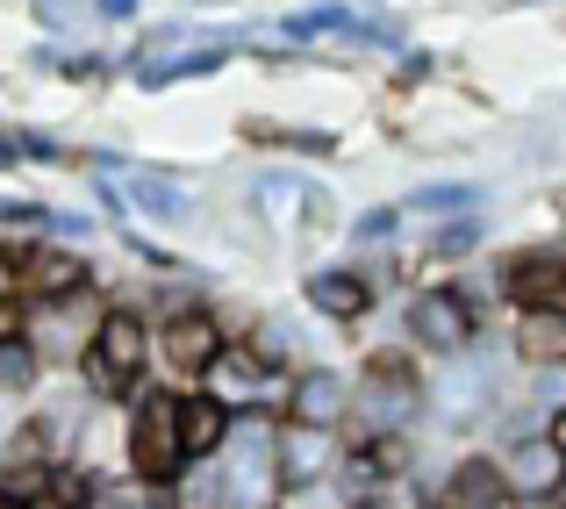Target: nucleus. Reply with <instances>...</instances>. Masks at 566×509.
<instances>
[{"label":"nucleus","mask_w":566,"mask_h":509,"mask_svg":"<svg viewBox=\"0 0 566 509\" xmlns=\"http://www.w3.org/2000/svg\"><path fill=\"white\" fill-rule=\"evenodd\" d=\"M430 409H438L444 430H488L502 409H510V359L502 352H481V337L467 344L459 359H444L438 387H430Z\"/></svg>","instance_id":"nucleus-1"},{"label":"nucleus","mask_w":566,"mask_h":509,"mask_svg":"<svg viewBox=\"0 0 566 509\" xmlns=\"http://www.w3.org/2000/svg\"><path fill=\"white\" fill-rule=\"evenodd\" d=\"M144 366H151V323H144L137 309H101L94 337H86V352H80L86 395H94V402H123V395H137Z\"/></svg>","instance_id":"nucleus-2"},{"label":"nucleus","mask_w":566,"mask_h":509,"mask_svg":"<svg viewBox=\"0 0 566 509\" xmlns=\"http://www.w3.org/2000/svg\"><path fill=\"white\" fill-rule=\"evenodd\" d=\"M123 459L144 488H172L187 467V445H180V387H151V395L129 409L123 430Z\"/></svg>","instance_id":"nucleus-3"},{"label":"nucleus","mask_w":566,"mask_h":509,"mask_svg":"<svg viewBox=\"0 0 566 509\" xmlns=\"http://www.w3.org/2000/svg\"><path fill=\"white\" fill-rule=\"evenodd\" d=\"M423 409H430V387L416 381V366L395 359V352H374L366 373L352 381V416L366 424V438H374V430H416Z\"/></svg>","instance_id":"nucleus-4"},{"label":"nucleus","mask_w":566,"mask_h":509,"mask_svg":"<svg viewBox=\"0 0 566 509\" xmlns=\"http://www.w3.org/2000/svg\"><path fill=\"white\" fill-rule=\"evenodd\" d=\"M401 337H409L416 352H430V359H459L473 337H481L473 294L467 288H423V294H409V309H401Z\"/></svg>","instance_id":"nucleus-5"},{"label":"nucleus","mask_w":566,"mask_h":509,"mask_svg":"<svg viewBox=\"0 0 566 509\" xmlns=\"http://www.w3.org/2000/svg\"><path fill=\"white\" fill-rule=\"evenodd\" d=\"M287 381L294 373H273L251 344H222L216 359L201 366V395H216L230 416H244V409H273V395H287ZM280 416V409H273Z\"/></svg>","instance_id":"nucleus-6"},{"label":"nucleus","mask_w":566,"mask_h":509,"mask_svg":"<svg viewBox=\"0 0 566 509\" xmlns=\"http://www.w3.org/2000/svg\"><path fill=\"white\" fill-rule=\"evenodd\" d=\"M94 294V266L65 237H22V302H72Z\"/></svg>","instance_id":"nucleus-7"},{"label":"nucleus","mask_w":566,"mask_h":509,"mask_svg":"<svg viewBox=\"0 0 566 509\" xmlns=\"http://www.w3.org/2000/svg\"><path fill=\"white\" fill-rule=\"evenodd\" d=\"M273 467H280V496H316L337 467V430L323 424H294L280 416V445H273Z\"/></svg>","instance_id":"nucleus-8"},{"label":"nucleus","mask_w":566,"mask_h":509,"mask_svg":"<svg viewBox=\"0 0 566 509\" xmlns=\"http://www.w3.org/2000/svg\"><path fill=\"white\" fill-rule=\"evenodd\" d=\"M502 481H510L516 502H553L566 481V453L545 430H524V438H502Z\"/></svg>","instance_id":"nucleus-9"},{"label":"nucleus","mask_w":566,"mask_h":509,"mask_svg":"<svg viewBox=\"0 0 566 509\" xmlns=\"http://www.w3.org/2000/svg\"><path fill=\"white\" fill-rule=\"evenodd\" d=\"M222 344H230V337H222L216 309H201V302H193V309H180V316H166V331L151 337V359H166L172 373H187V381H201V366H208V359L222 352Z\"/></svg>","instance_id":"nucleus-10"},{"label":"nucleus","mask_w":566,"mask_h":509,"mask_svg":"<svg viewBox=\"0 0 566 509\" xmlns=\"http://www.w3.org/2000/svg\"><path fill=\"white\" fill-rule=\"evenodd\" d=\"M502 288L516 309H566V245H531L502 259Z\"/></svg>","instance_id":"nucleus-11"},{"label":"nucleus","mask_w":566,"mask_h":509,"mask_svg":"<svg viewBox=\"0 0 566 509\" xmlns=\"http://www.w3.org/2000/svg\"><path fill=\"white\" fill-rule=\"evenodd\" d=\"M280 416H294V424H323V430H345V416H352V381L337 366H302L287 381V409Z\"/></svg>","instance_id":"nucleus-12"},{"label":"nucleus","mask_w":566,"mask_h":509,"mask_svg":"<svg viewBox=\"0 0 566 509\" xmlns=\"http://www.w3.org/2000/svg\"><path fill=\"white\" fill-rule=\"evenodd\" d=\"M302 294H308V309L331 316V323H359L366 309H374V280H366L359 266H316V273L302 280Z\"/></svg>","instance_id":"nucleus-13"},{"label":"nucleus","mask_w":566,"mask_h":509,"mask_svg":"<svg viewBox=\"0 0 566 509\" xmlns=\"http://www.w3.org/2000/svg\"><path fill=\"white\" fill-rule=\"evenodd\" d=\"M510 352L524 366H566V309H516Z\"/></svg>","instance_id":"nucleus-14"},{"label":"nucleus","mask_w":566,"mask_h":509,"mask_svg":"<svg viewBox=\"0 0 566 509\" xmlns=\"http://www.w3.org/2000/svg\"><path fill=\"white\" fill-rule=\"evenodd\" d=\"M331 488L345 496V509H359V502H387L395 474H387V467H380V453L359 438L352 453H337V467H331Z\"/></svg>","instance_id":"nucleus-15"},{"label":"nucleus","mask_w":566,"mask_h":509,"mask_svg":"<svg viewBox=\"0 0 566 509\" xmlns=\"http://www.w3.org/2000/svg\"><path fill=\"white\" fill-rule=\"evenodd\" d=\"M222 438H230V409H222L216 395H180V445H187V459H216L222 453Z\"/></svg>","instance_id":"nucleus-16"},{"label":"nucleus","mask_w":566,"mask_h":509,"mask_svg":"<svg viewBox=\"0 0 566 509\" xmlns=\"http://www.w3.org/2000/svg\"><path fill=\"white\" fill-rule=\"evenodd\" d=\"M129 201L144 208L151 222H187L193 216V201H187V187L172 173H158V166H144V173H129Z\"/></svg>","instance_id":"nucleus-17"},{"label":"nucleus","mask_w":566,"mask_h":509,"mask_svg":"<svg viewBox=\"0 0 566 509\" xmlns=\"http://www.w3.org/2000/svg\"><path fill=\"white\" fill-rule=\"evenodd\" d=\"M467 208H481L473 179H430V187L401 194V216H467Z\"/></svg>","instance_id":"nucleus-18"},{"label":"nucleus","mask_w":566,"mask_h":509,"mask_svg":"<svg viewBox=\"0 0 566 509\" xmlns=\"http://www.w3.org/2000/svg\"><path fill=\"white\" fill-rule=\"evenodd\" d=\"M43 381V352L29 344V331H8L0 337V395H29Z\"/></svg>","instance_id":"nucleus-19"},{"label":"nucleus","mask_w":566,"mask_h":509,"mask_svg":"<svg viewBox=\"0 0 566 509\" xmlns=\"http://www.w3.org/2000/svg\"><path fill=\"white\" fill-rule=\"evenodd\" d=\"M481 237H488L481 208H467V216H452V222H438V230H430V251H438V259H473V251H481Z\"/></svg>","instance_id":"nucleus-20"},{"label":"nucleus","mask_w":566,"mask_h":509,"mask_svg":"<svg viewBox=\"0 0 566 509\" xmlns=\"http://www.w3.org/2000/svg\"><path fill=\"white\" fill-rule=\"evenodd\" d=\"M244 344H251V352H259V359H265L273 373H287V366H294V352H302V337H294V323H259V331H251Z\"/></svg>","instance_id":"nucleus-21"},{"label":"nucleus","mask_w":566,"mask_h":509,"mask_svg":"<svg viewBox=\"0 0 566 509\" xmlns=\"http://www.w3.org/2000/svg\"><path fill=\"white\" fill-rule=\"evenodd\" d=\"M29 14H36V29H51V37H72V29L94 14V0H29Z\"/></svg>","instance_id":"nucleus-22"},{"label":"nucleus","mask_w":566,"mask_h":509,"mask_svg":"<svg viewBox=\"0 0 566 509\" xmlns=\"http://www.w3.org/2000/svg\"><path fill=\"white\" fill-rule=\"evenodd\" d=\"M287 37H331V29H352V8H337V0H316L308 14H287Z\"/></svg>","instance_id":"nucleus-23"},{"label":"nucleus","mask_w":566,"mask_h":509,"mask_svg":"<svg viewBox=\"0 0 566 509\" xmlns=\"http://www.w3.org/2000/svg\"><path fill=\"white\" fill-rule=\"evenodd\" d=\"M302 173H259V201L273 208V216H294V208H302Z\"/></svg>","instance_id":"nucleus-24"},{"label":"nucleus","mask_w":566,"mask_h":509,"mask_svg":"<svg viewBox=\"0 0 566 509\" xmlns=\"http://www.w3.org/2000/svg\"><path fill=\"white\" fill-rule=\"evenodd\" d=\"M395 230H401V208H366V216H352V230H345V237L374 251V245H387Z\"/></svg>","instance_id":"nucleus-25"},{"label":"nucleus","mask_w":566,"mask_h":509,"mask_svg":"<svg viewBox=\"0 0 566 509\" xmlns=\"http://www.w3.org/2000/svg\"><path fill=\"white\" fill-rule=\"evenodd\" d=\"M208 72H222V43H201V51L172 58V80H208Z\"/></svg>","instance_id":"nucleus-26"},{"label":"nucleus","mask_w":566,"mask_h":509,"mask_svg":"<svg viewBox=\"0 0 566 509\" xmlns=\"http://www.w3.org/2000/svg\"><path fill=\"white\" fill-rule=\"evenodd\" d=\"M531 402H538V409H559V402H566V366H538V381H531Z\"/></svg>","instance_id":"nucleus-27"},{"label":"nucleus","mask_w":566,"mask_h":509,"mask_svg":"<svg viewBox=\"0 0 566 509\" xmlns=\"http://www.w3.org/2000/svg\"><path fill=\"white\" fill-rule=\"evenodd\" d=\"M0 302H22V245H0Z\"/></svg>","instance_id":"nucleus-28"},{"label":"nucleus","mask_w":566,"mask_h":509,"mask_svg":"<svg viewBox=\"0 0 566 509\" xmlns=\"http://www.w3.org/2000/svg\"><path fill=\"white\" fill-rule=\"evenodd\" d=\"M43 230H51V237H65V245H72V237H94V216H72V208L57 216V208H51V222H43Z\"/></svg>","instance_id":"nucleus-29"},{"label":"nucleus","mask_w":566,"mask_h":509,"mask_svg":"<svg viewBox=\"0 0 566 509\" xmlns=\"http://www.w3.org/2000/svg\"><path fill=\"white\" fill-rule=\"evenodd\" d=\"M430 65H438L430 51H401V58H395V80H409V86H416V80H430Z\"/></svg>","instance_id":"nucleus-30"},{"label":"nucleus","mask_w":566,"mask_h":509,"mask_svg":"<svg viewBox=\"0 0 566 509\" xmlns=\"http://www.w3.org/2000/svg\"><path fill=\"white\" fill-rule=\"evenodd\" d=\"M144 0H94V22H137Z\"/></svg>","instance_id":"nucleus-31"},{"label":"nucleus","mask_w":566,"mask_h":509,"mask_svg":"<svg viewBox=\"0 0 566 509\" xmlns=\"http://www.w3.org/2000/svg\"><path fill=\"white\" fill-rule=\"evenodd\" d=\"M137 65H144V58H137ZM137 86H144V94H166V86H172V65H144Z\"/></svg>","instance_id":"nucleus-32"},{"label":"nucleus","mask_w":566,"mask_h":509,"mask_svg":"<svg viewBox=\"0 0 566 509\" xmlns=\"http://www.w3.org/2000/svg\"><path fill=\"white\" fill-rule=\"evenodd\" d=\"M545 438H553L559 453H566V402H559V409H545Z\"/></svg>","instance_id":"nucleus-33"},{"label":"nucleus","mask_w":566,"mask_h":509,"mask_svg":"<svg viewBox=\"0 0 566 509\" xmlns=\"http://www.w3.org/2000/svg\"><path fill=\"white\" fill-rule=\"evenodd\" d=\"M0 509H29V496H14V488H0Z\"/></svg>","instance_id":"nucleus-34"},{"label":"nucleus","mask_w":566,"mask_h":509,"mask_svg":"<svg viewBox=\"0 0 566 509\" xmlns=\"http://www.w3.org/2000/svg\"><path fill=\"white\" fill-rule=\"evenodd\" d=\"M553 509H566V481H559V496H553Z\"/></svg>","instance_id":"nucleus-35"}]
</instances>
